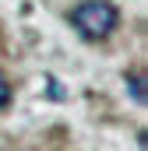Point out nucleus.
<instances>
[{
    "mask_svg": "<svg viewBox=\"0 0 148 151\" xmlns=\"http://www.w3.org/2000/svg\"><path fill=\"white\" fill-rule=\"evenodd\" d=\"M127 91L134 95V102H138V106H145V77H141V74L127 77Z\"/></svg>",
    "mask_w": 148,
    "mask_h": 151,
    "instance_id": "f03ea898",
    "label": "nucleus"
},
{
    "mask_svg": "<svg viewBox=\"0 0 148 151\" xmlns=\"http://www.w3.org/2000/svg\"><path fill=\"white\" fill-rule=\"evenodd\" d=\"M7 102H11V81L4 77V70H0V109H4Z\"/></svg>",
    "mask_w": 148,
    "mask_h": 151,
    "instance_id": "7ed1b4c3",
    "label": "nucleus"
},
{
    "mask_svg": "<svg viewBox=\"0 0 148 151\" xmlns=\"http://www.w3.org/2000/svg\"><path fill=\"white\" fill-rule=\"evenodd\" d=\"M71 25L74 32L88 42H102L116 32L120 25V11L113 7L110 0H81L78 7L71 11Z\"/></svg>",
    "mask_w": 148,
    "mask_h": 151,
    "instance_id": "f257e3e1",
    "label": "nucleus"
}]
</instances>
